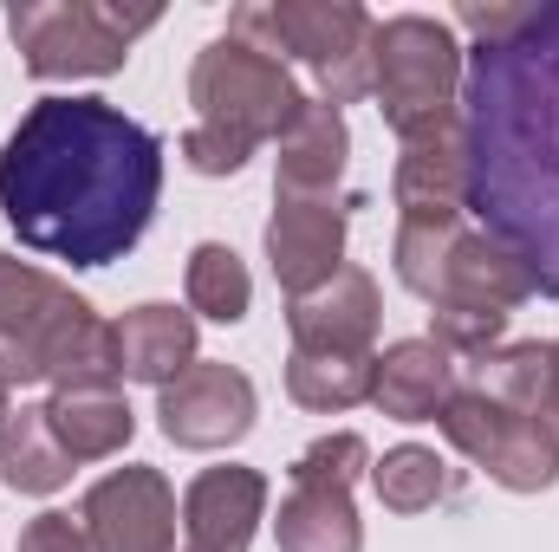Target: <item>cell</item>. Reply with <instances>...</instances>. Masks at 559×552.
Instances as JSON below:
<instances>
[{
	"label": "cell",
	"mask_w": 559,
	"mask_h": 552,
	"mask_svg": "<svg viewBox=\"0 0 559 552\" xmlns=\"http://www.w3.org/2000/svg\"><path fill=\"white\" fill-rule=\"evenodd\" d=\"M436 429L449 435V448H462L475 468H488V481H501L508 494H540L559 481V429L547 416L508 410L495 397H481L475 384H455V397L442 404Z\"/></svg>",
	"instance_id": "cell-9"
},
{
	"label": "cell",
	"mask_w": 559,
	"mask_h": 552,
	"mask_svg": "<svg viewBox=\"0 0 559 552\" xmlns=\"http://www.w3.org/2000/svg\"><path fill=\"white\" fill-rule=\"evenodd\" d=\"M176 488L163 481V468H111L105 481L85 488L79 501V527L92 552H176Z\"/></svg>",
	"instance_id": "cell-10"
},
{
	"label": "cell",
	"mask_w": 559,
	"mask_h": 552,
	"mask_svg": "<svg viewBox=\"0 0 559 552\" xmlns=\"http://www.w3.org/2000/svg\"><path fill=\"white\" fill-rule=\"evenodd\" d=\"M397 279L423 305H475V312H514L527 299H547V274L514 254L501 235L468 228V221H397L391 241Z\"/></svg>",
	"instance_id": "cell-4"
},
{
	"label": "cell",
	"mask_w": 559,
	"mask_h": 552,
	"mask_svg": "<svg viewBox=\"0 0 559 552\" xmlns=\"http://www.w3.org/2000/svg\"><path fill=\"white\" fill-rule=\"evenodd\" d=\"M274 202L280 208L267 221V267H274L280 292L299 299L345 267V221L352 208H365V195H319V202L274 195Z\"/></svg>",
	"instance_id": "cell-12"
},
{
	"label": "cell",
	"mask_w": 559,
	"mask_h": 552,
	"mask_svg": "<svg viewBox=\"0 0 559 552\" xmlns=\"http://www.w3.org/2000/svg\"><path fill=\"white\" fill-rule=\"evenodd\" d=\"M521 20H527V0H514V7H481V0L455 7V26H468L481 46H501L508 33H521Z\"/></svg>",
	"instance_id": "cell-30"
},
{
	"label": "cell",
	"mask_w": 559,
	"mask_h": 552,
	"mask_svg": "<svg viewBox=\"0 0 559 552\" xmlns=\"http://www.w3.org/2000/svg\"><path fill=\"white\" fill-rule=\"evenodd\" d=\"M156 7H118V0H20L7 13L20 65L33 79H111L124 72L138 33H150Z\"/></svg>",
	"instance_id": "cell-7"
},
{
	"label": "cell",
	"mask_w": 559,
	"mask_h": 552,
	"mask_svg": "<svg viewBox=\"0 0 559 552\" xmlns=\"http://www.w3.org/2000/svg\"><path fill=\"white\" fill-rule=\"evenodd\" d=\"M378 319H384V299H378V279L365 274V267H338L325 286H312V292L286 299V332H293V351L371 358Z\"/></svg>",
	"instance_id": "cell-13"
},
{
	"label": "cell",
	"mask_w": 559,
	"mask_h": 552,
	"mask_svg": "<svg viewBox=\"0 0 559 552\" xmlns=\"http://www.w3.org/2000/svg\"><path fill=\"white\" fill-rule=\"evenodd\" d=\"M358 475H371V448H365V435L358 429H338V435H319V442H306L299 448V461L286 468V481L293 488H358Z\"/></svg>",
	"instance_id": "cell-26"
},
{
	"label": "cell",
	"mask_w": 559,
	"mask_h": 552,
	"mask_svg": "<svg viewBox=\"0 0 559 552\" xmlns=\"http://www.w3.org/2000/svg\"><path fill=\"white\" fill-rule=\"evenodd\" d=\"M462 39L436 13H391L371 26V98L404 143L462 124Z\"/></svg>",
	"instance_id": "cell-6"
},
{
	"label": "cell",
	"mask_w": 559,
	"mask_h": 552,
	"mask_svg": "<svg viewBox=\"0 0 559 552\" xmlns=\"http://www.w3.org/2000/svg\"><path fill=\"white\" fill-rule=\"evenodd\" d=\"M118 332L46 267L0 254V384H52V391H111Z\"/></svg>",
	"instance_id": "cell-3"
},
{
	"label": "cell",
	"mask_w": 559,
	"mask_h": 552,
	"mask_svg": "<svg viewBox=\"0 0 559 552\" xmlns=\"http://www.w3.org/2000/svg\"><path fill=\"white\" fill-rule=\"evenodd\" d=\"M371 488H378V501H384L391 514H423V507L449 501V494L462 488V475H455L436 448L397 442V448H384V461H371Z\"/></svg>",
	"instance_id": "cell-23"
},
{
	"label": "cell",
	"mask_w": 559,
	"mask_h": 552,
	"mask_svg": "<svg viewBox=\"0 0 559 552\" xmlns=\"http://www.w3.org/2000/svg\"><path fill=\"white\" fill-rule=\"evenodd\" d=\"M429 338L449 358H488L508 338V312H475V305H436L429 312Z\"/></svg>",
	"instance_id": "cell-27"
},
{
	"label": "cell",
	"mask_w": 559,
	"mask_h": 552,
	"mask_svg": "<svg viewBox=\"0 0 559 552\" xmlns=\"http://www.w3.org/2000/svg\"><path fill=\"white\" fill-rule=\"evenodd\" d=\"M7 416H13V404H7V384H0V422H7Z\"/></svg>",
	"instance_id": "cell-32"
},
{
	"label": "cell",
	"mask_w": 559,
	"mask_h": 552,
	"mask_svg": "<svg viewBox=\"0 0 559 552\" xmlns=\"http://www.w3.org/2000/svg\"><path fill=\"white\" fill-rule=\"evenodd\" d=\"M182 552H202V547H182Z\"/></svg>",
	"instance_id": "cell-33"
},
{
	"label": "cell",
	"mask_w": 559,
	"mask_h": 552,
	"mask_svg": "<svg viewBox=\"0 0 559 552\" xmlns=\"http://www.w3.org/2000/svg\"><path fill=\"white\" fill-rule=\"evenodd\" d=\"M46 422H52V435H59V448L72 461H111L138 435V416H131L118 384L111 391H52Z\"/></svg>",
	"instance_id": "cell-19"
},
{
	"label": "cell",
	"mask_w": 559,
	"mask_h": 552,
	"mask_svg": "<svg viewBox=\"0 0 559 552\" xmlns=\"http://www.w3.org/2000/svg\"><path fill=\"white\" fill-rule=\"evenodd\" d=\"M371 13L358 0H241L228 13V39L267 52V59H299L319 79V105H358L371 98Z\"/></svg>",
	"instance_id": "cell-5"
},
{
	"label": "cell",
	"mask_w": 559,
	"mask_h": 552,
	"mask_svg": "<svg viewBox=\"0 0 559 552\" xmlns=\"http://www.w3.org/2000/svg\"><path fill=\"white\" fill-rule=\"evenodd\" d=\"M20 552H92V547H85V527L72 514H33L26 533H20Z\"/></svg>",
	"instance_id": "cell-29"
},
{
	"label": "cell",
	"mask_w": 559,
	"mask_h": 552,
	"mask_svg": "<svg viewBox=\"0 0 559 552\" xmlns=\"http://www.w3.org/2000/svg\"><path fill=\"white\" fill-rule=\"evenodd\" d=\"M163 195V143L111 98H39L0 143V215L52 261L111 267Z\"/></svg>",
	"instance_id": "cell-1"
},
{
	"label": "cell",
	"mask_w": 559,
	"mask_h": 552,
	"mask_svg": "<svg viewBox=\"0 0 559 552\" xmlns=\"http://www.w3.org/2000/svg\"><path fill=\"white\" fill-rule=\"evenodd\" d=\"M391 202L404 208V221H468V131L449 124L436 137L404 143Z\"/></svg>",
	"instance_id": "cell-15"
},
{
	"label": "cell",
	"mask_w": 559,
	"mask_h": 552,
	"mask_svg": "<svg viewBox=\"0 0 559 552\" xmlns=\"http://www.w3.org/2000/svg\"><path fill=\"white\" fill-rule=\"evenodd\" d=\"M481 397L508 404V410L540 416L547 404V338H521V345H495L488 358H475V377H468Z\"/></svg>",
	"instance_id": "cell-25"
},
{
	"label": "cell",
	"mask_w": 559,
	"mask_h": 552,
	"mask_svg": "<svg viewBox=\"0 0 559 552\" xmlns=\"http://www.w3.org/2000/svg\"><path fill=\"white\" fill-rule=\"evenodd\" d=\"M267 514V475L261 468H202L182 494V533L202 552H248Z\"/></svg>",
	"instance_id": "cell-14"
},
{
	"label": "cell",
	"mask_w": 559,
	"mask_h": 552,
	"mask_svg": "<svg viewBox=\"0 0 559 552\" xmlns=\"http://www.w3.org/2000/svg\"><path fill=\"white\" fill-rule=\"evenodd\" d=\"M540 416L559 429V345H547V404H540Z\"/></svg>",
	"instance_id": "cell-31"
},
{
	"label": "cell",
	"mask_w": 559,
	"mask_h": 552,
	"mask_svg": "<svg viewBox=\"0 0 559 552\" xmlns=\"http://www.w3.org/2000/svg\"><path fill=\"white\" fill-rule=\"evenodd\" d=\"M371 377H378V351H371V358L293 351V358H286V397H293L299 410H319V416L371 404Z\"/></svg>",
	"instance_id": "cell-22"
},
{
	"label": "cell",
	"mask_w": 559,
	"mask_h": 552,
	"mask_svg": "<svg viewBox=\"0 0 559 552\" xmlns=\"http://www.w3.org/2000/svg\"><path fill=\"white\" fill-rule=\"evenodd\" d=\"M0 481L13 494H59L72 481V455L59 448L46 404H20L0 422Z\"/></svg>",
	"instance_id": "cell-21"
},
{
	"label": "cell",
	"mask_w": 559,
	"mask_h": 552,
	"mask_svg": "<svg viewBox=\"0 0 559 552\" xmlns=\"http://www.w3.org/2000/svg\"><path fill=\"white\" fill-rule=\"evenodd\" d=\"M449 397H455V358L436 338H397L378 351L371 404L391 422H436Z\"/></svg>",
	"instance_id": "cell-17"
},
{
	"label": "cell",
	"mask_w": 559,
	"mask_h": 552,
	"mask_svg": "<svg viewBox=\"0 0 559 552\" xmlns=\"http://www.w3.org/2000/svg\"><path fill=\"white\" fill-rule=\"evenodd\" d=\"M182 292H189V312H202V319H215V325H235V319H248V305H254V279L241 267V254L222 248V241H202V248L189 254Z\"/></svg>",
	"instance_id": "cell-24"
},
{
	"label": "cell",
	"mask_w": 559,
	"mask_h": 552,
	"mask_svg": "<svg viewBox=\"0 0 559 552\" xmlns=\"http://www.w3.org/2000/svg\"><path fill=\"white\" fill-rule=\"evenodd\" d=\"M254 410L261 404H254L248 371L209 364V358H195L176 384L156 391V422L176 448H228L254 429Z\"/></svg>",
	"instance_id": "cell-11"
},
{
	"label": "cell",
	"mask_w": 559,
	"mask_h": 552,
	"mask_svg": "<svg viewBox=\"0 0 559 552\" xmlns=\"http://www.w3.org/2000/svg\"><path fill=\"white\" fill-rule=\"evenodd\" d=\"M352 163V131H345V111L306 98V111L293 118V131L280 137L274 156V195H299V202H319V195H338V176Z\"/></svg>",
	"instance_id": "cell-16"
},
{
	"label": "cell",
	"mask_w": 559,
	"mask_h": 552,
	"mask_svg": "<svg viewBox=\"0 0 559 552\" xmlns=\"http://www.w3.org/2000/svg\"><path fill=\"white\" fill-rule=\"evenodd\" d=\"M176 149H182V163H189L195 176H235V169H248V156H254V143L228 137V131H209V124H189Z\"/></svg>",
	"instance_id": "cell-28"
},
{
	"label": "cell",
	"mask_w": 559,
	"mask_h": 552,
	"mask_svg": "<svg viewBox=\"0 0 559 552\" xmlns=\"http://www.w3.org/2000/svg\"><path fill=\"white\" fill-rule=\"evenodd\" d=\"M189 105H195V124L228 131V137L261 149V143H280L293 131V118L306 111V92L280 59L222 33L189 65Z\"/></svg>",
	"instance_id": "cell-8"
},
{
	"label": "cell",
	"mask_w": 559,
	"mask_h": 552,
	"mask_svg": "<svg viewBox=\"0 0 559 552\" xmlns=\"http://www.w3.org/2000/svg\"><path fill=\"white\" fill-rule=\"evenodd\" d=\"M111 332H118V371L138 377V384H156L163 391V384H176L195 364V312L189 305L143 299Z\"/></svg>",
	"instance_id": "cell-18"
},
{
	"label": "cell",
	"mask_w": 559,
	"mask_h": 552,
	"mask_svg": "<svg viewBox=\"0 0 559 552\" xmlns=\"http://www.w3.org/2000/svg\"><path fill=\"white\" fill-rule=\"evenodd\" d=\"M462 131L468 208L559 292V0L527 7L501 46H475Z\"/></svg>",
	"instance_id": "cell-2"
},
{
	"label": "cell",
	"mask_w": 559,
	"mask_h": 552,
	"mask_svg": "<svg viewBox=\"0 0 559 552\" xmlns=\"http://www.w3.org/2000/svg\"><path fill=\"white\" fill-rule=\"evenodd\" d=\"M274 533L280 552H365V520L345 488H286Z\"/></svg>",
	"instance_id": "cell-20"
}]
</instances>
